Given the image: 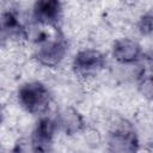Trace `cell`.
I'll list each match as a JSON object with an SVG mask.
<instances>
[{
    "label": "cell",
    "mask_w": 153,
    "mask_h": 153,
    "mask_svg": "<svg viewBox=\"0 0 153 153\" xmlns=\"http://www.w3.org/2000/svg\"><path fill=\"white\" fill-rule=\"evenodd\" d=\"M61 2L56 0L37 1L33 6V17L42 25H55L61 17Z\"/></svg>",
    "instance_id": "5"
},
{
    "label": "cell",
    "mask_w": 153,
    "mask_h": 153,
    "mask_svg": "<svg viewBox=\"0 0 153 153\" xmlns=\"http://www.w3.org/2000/svg\"><path fill=\"white\" fill-rule=\"evenodd\" d=\"M18 99L22 106L30 114H41L45 111L50 103L48 88L38 81L24 84L18 91Z\"/></svg>",
    "instance_id": "1"
},
{
    "label": "cell",
    "mask_w": 153,
    "mask_h": 153,
    "mask_svg": "<svg viewBox=\"0 0 153 153\" xmlns=\"http://www.w3.org/2000/svg\"><path fill=\"white\" fill-rule=\"evenodd\" d=\"M1 121H2V111L0 109V123H1Z\"/></svg>",
    "instance_id": "10"
},
{
    "label": "cell",
    "mask_w": 153,
    "mask_h": 153,
    "mask_svg": "<svg viewBox=\"0 0 153 153\" xmlns=\"http://www.w3.org/2000/svg\"><path fill=\"white\" fill-rule=\"evenodd\" d=\"M112 55L118 62L131 63L141 57L142 50L139 43H136L135 41L129 38H122L115 42L112 48Z\"/></svg>",
    "instance_id": "7"
},
{
    "label": "cell",
    "mask_w": 153,
    "mask_h": 153,
    "mask_svg": "<svg viewBox=\"0 0 153 153\" xmlns=\"http://www.w3.org/2000/svg\"><path fill=\"white\" fill-rule=\"evenodd\" d=\"M55 129L56 124L51 118L44 117L37 123L32 139V148L35 153H44L47 151L54 137Z\"/></svg>",
    "instance_id": "6"
},
{
    "label": "cell",
    "mask_w": 153,
    "mask_h": 153,
    "mask_svg": "<svg viewBox=\"0 0 153 153\" xmlns=\"http://www.w3.org/2000/svg\"><path fill=\"white\" fill-rule=\"evenodd\" d=\"M139 30L143 33V35H149L152 32V14L151 13H147V14H143L140 20H139Z\"/></svg>",
    "instance_id": "9"
},
{
    "label": "cell",
    "mask_w": 153,
    "mask_h": 153,
    "mask_svg": "<svg viewBox=\"0 0 153 153\" xmlns=\"http://www.w3.org/2000/svg\"><path fill=\"white\" fill-rule=\"evenodd\" d=\"M109 153H137V139L135 133L128 128L115 129L108 142Z\"/></svg>",
    "instance_id": "4"
},
{
    "label": "cell",
    "mask_w": 153,
    "mask_h": 153,
    "mask_svg": "<svg viewBox=\"0 0 153 153\" xmlns=\"http://www.w3.org/2000/svg\"><path fill=\"white\" fill-rule=\"evenodd\" d=\"M61 124L65 129V131L67 134H74L76 131H79L81 128H82V117L80 116V114L69 108V109H66L62 115H61Z\"/></svg>",
    "instance_id": "8"
},
{
    "label": "cell",
    "mask_w": 153,
    "mask_h": 153,
    "mask_svg": "<svg viewBox=\"0 0 153 153\" xmlns=\"http://www.w3.org/2000/svg\"><path fill=\"white\" fill-rule=\"evenodd\" d=\"M66 51H67V42L62 36V33L59 32L51 39L38 47V50L36 53V59L38 60L39 63L44 66L54 67L62 61V59L66 55Z\"/></svg>",
    "instance_id": "2"
},
{
    "label": "cell",
    "mask_w": 153,
    "mask_h": 153,
    "mask_svg": "<svg viewBox=\"0 0 153 153\" xmlns=\"http://www.w3.org/2000/svg\"><path fill=\"white\" fill-rule=\"evenodd\" d=\"M105 65V56L96 49L79 51L73 60V69L78 75L88 76L100 71Z\"/></svg>",
    "instance_id": "3"
}]
</instances>
